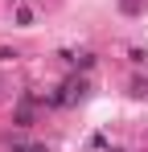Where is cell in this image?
Segmentation results:
<instances>
[{
	"label": "cell",
	"mask_w": 148,
	"mask_h": 152,
	"mask_svg": "<svg viewBox=\"0 0 148 152\" xmlns=\"http://www.w3.org/2000/svg\"><path fill=\"white\" fill-rule=\"evenodd\" d=\"M119 8L123 12H140V0H119Z\"/></svg>",
	"instance_id": "cell-3"
},
{
	"label": "cell",
	"mask_w": 148,
	"mask_h": 152,
	"mask_svg": "<svg viewBox=\"0 0 148 152\" xmlns=\"http://www.w3.org/2000/svg\"><path fill=\"white\" fill-rule=\"evenodd\" d=\"M33 124V95H21L17 103V127H29Z\"/></svg>",
	"instance_id": "cell-1"
},
{
	"label": "cell",
	"mask_w": 148,
	"mask_h": 152,
	"mask_svg": "<svg viewBox=\"0 0 148 152\" xmlns=\"http://www.w3.org/2000/svg\"><path fill=\"white\" fill-rule=\"evenodd\" d=\"M12 152H45V144H21V140H17Z\"/></svg>",
	"instance_id": "cell-2"
}]
</instances>
